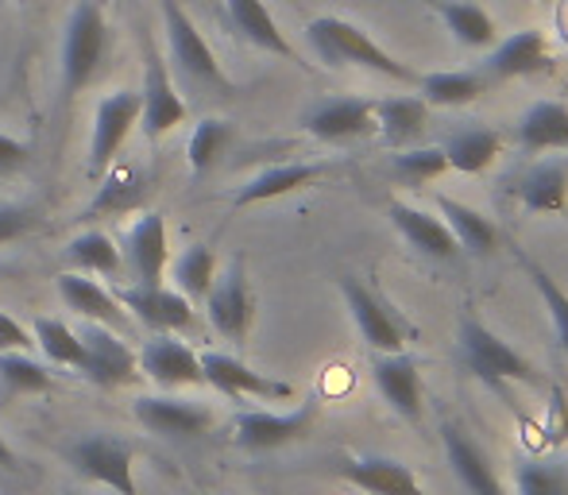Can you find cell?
Listing matches in <instances>:
<instances>
[{"mask_svg":"<svg viewBox=\"0 0 568 495\" xmlns=\"http://www.w3.org/2000/svg\"><path fill=\"white\" fill-rule=\"evenodd\" d=\"M445 171H449V159H445V151L434 148V143H426V148H398V155L390 159V179L406 190L437 182Z\"/></svg>","mask_w":568,"mask_h":495,"instance_id":"cell-36","label":"cell"},{"mask_svg":"<svg viewBox=\"0 0 568 495\" xmlns=\"http://www.w3.org/2000/svg\"><path fill=\"white\" fill-rule=\"evenodd\" d=\"M113 47V31H109L105 8L93 0H78L67 16L62 28V51H59V90L62 101H74L85 85L98 82L101 67Z\"/></svg>","mask_w":568,"mask_h":495,"instance_id":"cell-2","label":"cell"},{"mask_svg":"<svg viewBox=\"0 0 568 495\" xmlns=\"http://www.w3.org/2000/svg\"><path fill=\"white\" fill-rule=\"evenodd\" d=\"M557 62L554 51L546 43V31L538 28H523L507 39H495L487 47V59L479 67V74L491 85L499 82H515V78H538V74H554Z\"/></svg>","mask_w":568,"mask_h":495,"instance_id":"cell-13","label":"cell"},{"mask_svg":"<svg viewBox=\"0 0 568 495\" xmlns=\"http://www.w3.org/2000/svg\"><path fill=\"white\" fill-rule=\"evenodd\" d=\"M23 473V465H20V457L12 453V445L0 437V476H20Z\"/></svg>","mask_w":568,"mask_h":495,"instance_id":"cell-45","label":"cell"},{"mask_svg":"<svg viewBox=\"0 0 568 495\" xmlns=\"http://www.w3.org/2000/svg\"><path fill=\"white\" fill-rule=\"evenodd\" d=\"M302 128L322 143H352L375 135V101L356 98V93H337V98H317L302 113Z\"/></svg>","mask_w":568,"mask_h":495,"instance_id":"cell-14","label":"cell"},{"mask_svg":"<svg viewBox=\"0 0 568 495\" xmlns=\"http://www.w3.org/2000/svg\"><path fill=\"white\" fill-rule=\"evenodd\" d=\"M54 291H59V299L67 302V310H74V314L85 317V322H101L116 333L132 330V317H128V310L120 306V299L113 291H105L93 275L62 271V275L54 279Z\"/></svg>","mask_w":568,"mask_h":495,"instance_id":"cell-23","label":"cell"},{"mask_svg":"<svg viewBox=\"0 0 568 495\" xmlns=\"http://www.w3.org/2000/svg\"><path fill=\"white\" fill-rule=\"evenodd\" d=\"M202 361V375L213 391H221L232 403H244V398H255V403H286L294 398V387L286 380H271V375L255 372L252 364H244L240 356L232 353H197Z\"/></svg>","mask_w":568,"mask_h":495,"instance_id":"cell-12","label":"cell"},{"mask_svg":"<svg viewBox=\"0 0 568 495\" xmlns=\"http://www.w3.org/2000/svg\"><path fill=\"white\" fill-rule=\"evenodd\" d=\"M437 213H442V221L449 225V233L456 236L460 252H468V255H491L495 252V244H499V229H495L484 213H476L471 205L456 202V198H449V194H437Z\"/></svg>","mask_w":568,"mask_h":495,"instance_id":"cell-31","label":"cell"},{"mask_svg":"<svg viewBox=\"0 0 568 495\" xmlns=\"http://www.w3.org/2000/svg\"><path fill=\"white\" fill-rule=\"evenodd\" d=\"M387 218L414 252L429 255V260H442V263H449L460 255V244H456V236L449 233V225H445L442 218H434L429 210H422V205H410V202H403V198H390Z\"/></svg>","mask_w":568,"mask_h":495,"instance_id":"cell-24","label":"cell"},{"mask_svg":"<svg viewBox=\"0 0 568 495\" xmlns=\"http://www.w3.org/2000/svg\"><path fill=\"white\" fill-rule=\"evenodd\" d=\"M101 186H98V198L93 205L85 210V218L93 213H128V210H140L143 205V194H148V182L135 166H113V171L101 174Z\"/></svg>","mask_w":568,"mask_h":495,"instance_id":"cell-33","label":"cell"},{"mask_svg":"<svg viewBox=\"0 0 568 495\" xmlns=\"http://www.w3.org/2000/svg\"><path fill=\"white\" fill-rule=\"evenodd\" d=\"M429 128V105L418 93H398V98L375 101V132L387 148H410Z\"/></svg>","mask_w":568,"mask_h":495,"instance_id":"cell-28","label":"cell"},{"mask_svg":"<svg viewBox=\"0 0 568 495\" xmlns=\"http://www.w3.org/2000/svg\"><path fill=\"white\" fill-rule=\"evenodd\" d=\"M418 98L426 101L429 109H464L476 105L491 82L476 70H434V74H418Z\"/></svg>","mask_w":568,"mask_h":495,"instance_id":"cell-29","label":"cell"},{"mask_svg":"<svg viewBox=\"0 0 568 495\" xmlns=\"http://www.w3.org/2000/svg\"><path fill=\"white\" fill-rule=\"evenodd\" d=\"M341 299L352 314V325L367 341V348H375V353H403L414 330L390 310V302H383L356 275H341Z\"/></svg>","mask_w":568,"mask_h":495,"instance_id":"cell-8","label":"cell"},{"mask_svg":"<svg viewBox=\"0 0 568 495\" xmlns=\"http://www.w3.org/2000/svg\"><path fill=\"white\" fill-rule=\"evenodd\" d=\"M372 380L379 387V395L390 403V411L398 414L403 422L418 426L422 422V361L414 353H375L372 361Z\"/></svg>","mask_w":568,"mask_h":495,"instance_id":"cell-19","label":"cell"},{"mask_svg":"<svg viewBox=\"0 0 568 495\" xmlns=\"http://www.w3.org/2000/svg\"><path fill=\"white\" fill-rule=\"evenodd\" d=\"M329 174V163H278L267 166V171L252 174L244 186L232 194V210H247V205H260V202H275V198H286L294 190H306L314 186L317 179Z\"/></svg>","mask_w":568,"mask_h":495,"instance_id":"cell-25","label":"cell"},{"mask_svg":"<svg viewBox=\"0 0 568 495\" xmlns=\"http://www.w3.org/2000/svg\"><path fill=\"white\" fill-rule=\"evenodd\" d=\"M120 306L128 310L135 325H143L148 333H190L194 330V302L182 291L163 283H128L124 291L116 294Z\"/></svg>","mask_w":568,"mask_h":495,"instance_id":"cell-15","label":"cell"},{"mask_svg":"<svg viewBox=\"0 0 568 495\" xmlns=\"http://www.w3.org/2000/svg\"><path fill=\"white\" fill-rule=\"evenodd\" d=\"M67 260H70V267L82 271V275H116V271L124 267L116 241L109 233H101V229L78 233L74 241L67 244Z\"/></svg>","mask_w":568,"mask_h":495,"instance_id":"cell-34","label":"cell"},{"mask_svg":"<svg viewBox=\"0 0 568 495\" xmlns=\"http://www.w3.org/2000/svg\"><path fill=\"white\" fill-rule=\"evenodd\" d=\"M190 117V105L182 101L174 74L155 51L143 59V85H140V132L148 143H159Z\"/></svg>","mask_w":568,"mask_h":495,"instance_id":"cell-11","label":"cell"},{"mask_svg":"<svg viewBox=\"0 0 568 495\" xmlns=\"http://www.w3.org/2000/svg\"><path fill=\"white\" fill-rule=\"evenodd\" d=\"M445 159H449V171L460 174H479L503 155V135L495 128H460L449 140L442 143Z\"/></svg>","mask_w":568,"mask_h":495,"instance_id":"cell-32","label":"cell"},{"mask_svg":"<svg viewBox=\"0 0 568 495\" xmlns=\"http://www.w3.org/2000/svg\"><path fill=\"white\" fill-rule=\"evenodd\" d=\"M518 495H568V465L554 457H534L515 465Z\"/></svg>","mask_w":568,"mask_h":495,"instance_id":"cell-40","label":"cell"},{"mask_svg":"<svg viewBox=\"0 0 568 495\" xmlns=\"http://www.w3.org/2000/svg\"><path fill=\"white\" fill-rule=\"evenodd\" d=\"M333 468L344 484H352L364 495H426L414 468L395 457H352V453H344Z\"/></svg>","mask_w":568,"mask_h":495,"instance_id":"cell-22","label":"cell"},{"mask_svg":"<svg viewBox=\"0 0 568 495\" xmlns=\"http://www.w3.org/2000/svg\"><path fill=\"white\" fill-rule=\"evenodd\" d=\"M232 140H236V128L225 117H205V121H197L194 135H190L186 143V163L194 174H210L213 166L221 163V155L232 148Z\"/></svg>","mask_w":568,"mask_h":495,"instance_id":"cell-35","label":"cell"},{"mask_svg":"<svg viewBox=\"0 0 568 495\" xmlns=\"http://www.w3.org/2000/svg\"><path fill=\"white\" fill-rule=\"evenodd\" d=\"M213 275H217V255H213L210 244H190L179 260L171 263V279L174 291H182L190 302H202L205 291H210Z\"/></svg>","mask_w":568,"mask_h":495,"instance_id":"cell-37","label":"cell"},{"mask_svg":"<svg viewBox=\"0 0 568 495\" xmlns=\"http://www.w3.org/2000/svg\"><path fill=\"white\" fill-rule=\"evenodd\" d=\"M54 387V375L47 364L31 361L28 353H0V391L8 398L20 395H47Z\"/></svg>","mask_w":568,"mask_h":495,"instance_id":"cell-38","label":"cell"},{"mask_svg":"<svg viewBox=\"0 0 568 495\" xmlns=\"http://www.w3.org/2000/svg\"><path fill=\"white\" fill-rule=\"evenodd\" d=\"M67 465L85 484H101V488L116 495H140L135 484V453L128 442L113 434H85L67 445Z\"/></svg>","mask_w":568,"mask_h":495,"instance_id":"cell-5","label":"cell"},{"mask_svg":"<svg viewBox=\"0 0 568 495\" xmlns=\"http://www.w3.org/2000/svg\"><path fill=\"white\" fill-rule=\"evenodd\" d=\"M140 375H148L155 387H197L205 383L197 353L179 337V333H151L135 353Z\"/></svg>","mask_w":568,"mask_h":495,"instance_id":"cell-16","label":"cell"},{"mask_svg":"<svg viewBox=\"0 0 568 495\" xmlns=\"http://www.w3.org/2000/svg\"><path fill=\"white\" fill-rule=\"evenodd\" d=\"M205 317H210L213 333H221L232 345H244L247 333H252V317H255V294L247 283L244 260H229V267L221 275H213L210 291L202 299Z\"/></svg>","mask_w":568,"mask_h":495,"instance_id":"cell-7","label":"cell"},{"mask_svg":"<svg viewBox=\"0 0 568 495\" xmlns=\"http://www.w3.org/2000/svg\"><path fill=\"white\" fill-rule=\"evenodd\" d=\"M62 495H78V492H74V488H70V492H62Z\"/></svg>","mask_w":568,"mask_h":495,"instance_id":"cell-47","label":"cell"},{"mask_svg":"<svg viewBox=\"0 0 568 495\" xmlns=\"http://www.w3.org/2000/svg\"><path fill=\"white\" fill-rule=\"evenodd\" d=\"M317 422V398H306L294 411H240L232 418V442L244 453H271L302 442Z\"/></svg>","mask_w":568,"mask_h":495,"instance_id":"cell-9","label":"cell"},{"mask_svg":"<svg viewBox=\"0 0 568 495\" xmlns=\"http://www.w3.org/2000/svg\"><path fill=\"white\" fill-rule=\"evenodd\" d=\"M28 159H31L28 143H20V140H12V135L0 132V174L23 171V166H28Z\"/></svg>","mask_w":568,"mask_h":495,"instance_id":"cell-44","label":"cell"},{"mask_svg":"<svg viewBox=\"0 0 568 495\" xmlns=\"http://www.w3.org/2000/svg\"><path fill=\"white\" fill-rule=\"evenodd\" d=\"M518 260H523V271H526V279L534 283V291H538L541 306L549 310V322H554L557 345H561V353L568 356V294H565V286L557 283V279L549 275V271L541 267V263H534L530 255L518 252Z\"/></svg>","mask_w":568,"mask_h":495,"instance_id":"cell-39","label":"cell"},{"mask_svg":"<svg viewBox=\"0 0 568 495\" xmlns=\"http://www.w3.org/2000/svg\"><path fill=\"white\" fill-rule=\"evenodd\" d=\"M36 229V213L28 205H16V202H0V248L20 241Z\"/></svg>","mask_w":568,"mask_h":495,"instance_id":"cell-42","label":"cell"},{"mask_svg":"<svg viewBox=\"0 0 568 495\" xmlns=\"http://www.w3.org/2000/svg\"><path fill=\"white\" fill-rule=\"evenodd\" d=\"M120 260H124L132 283H140V286L163 283V271H166V263H171V241H166L163 213L148 210L132 221V229L124 233Z\"/></svg>","mask_w":568,"mask_h":495,"instance_id":"cell-17","label":"cell"},{"mask_svg":"<svg viewBox=\"0 0 568 495\" xmlns=\"http://www.w3.org/2000/svg\"><path fill=\"white\" fill-rule=\"evenodd\" d=\"M135 422H140L148 434L171 437V442H186V437H202L213 426V411L202 403H190V398L174 395H140L135 398Z\"/></svg>","mask_w":568,"mask_h":495,"instance_id":"cell-18","label":"cell"},{"mask_svg":"<svg viewBox=\"0 0 568 495\" xmlns=\"http://www.w3.org/2000/svg\"><path fill=\"white\" fill-rule=\"evenodd\" d=\"M510 194L526 213H561L568 205V155H541L510 174Z\"/></svg>","mask_w":568,"mask_h":495,"instance_id":"cell-20","label":"cell"},{"mask_svg":"<svg viewBox=\"0 0 568 495\" xmlns=\"http://www.w3.org/2000/svg\"><path fill=\"white\" fill-rule=\"evenodd\" d=\"M538 4H554V0H538Z\"/></svg>","mask_w":568,"mask_h":495,"instance_id":"cell-46","label":"cell"},{"mask_svg":"<svg viewBox=\"0 0 568 495\" xmlns=\"http://www.w3.org/2000/svg\"><path fill=\"white\" fill-rule=\"evenodd\" d=\"M442 445L449 457L453 476L460 481V488L468 495H507L499 473H495L487 449L460 426V422H442Z\"/></svg>","mask_w":568,"mask_h":495,"instance_id":"cell-21","label":"cell"},{"mask_svg":"<svg viewBox=\"0 0 568 495\" xmlns=\"http://www.w3.org/2000/svg\"><path fill=\"white\" fill-rule=\"evenodd\" d=\"M31 341H36V337H31V333L23 330L12 314H4V310H0V353H28Z\"/></svg>","mask_w":568,"mask_h":495,"instance_id":"cell-43","label":"cell"},{"mask_svg":"<svg viewBox=\"0 0 568 495\" xmlns=\"http://www.w3.org/2000/svg\"><path fill=\"white\" fill-rule=\"evenodd\" d=\"M515 143L526 155H546V151H568V105L557 98H541L526 105L515 124Z\"/></svg>","mask_w":568,"mask_h":495,"instance_id":"cell-27","label":"cell"},{"mask_svg":"<svg viewBox=\"0 0 568 495\" xmlns=\"http://www.w3.org/2000/svg\"><path fill=\"white\" fill-rule=\"evenodd\" d=\"M132 128H140V90H113L98 101L90 132V155H85V174L93 182L113 166L120 148L128 143Z\"/></svg>","mask_w":568,"mask_h":495,"instance_id":"cell-10","label":"cell"},{"mask_svg":"<svg viewBox=\"0 0 568 495\" xmlns=\"http://www.w3.org/2000/svg\"><path fill=\"white\" fill-rule=\"evenodd\" d=\"M456 364L468 375H476L484 387L503 391L507 383H526V387H541V375L526 361L518 348H510L495 330H487L471 310L460 314L456 325Z\"/></svg>","mask_w":568,"mask_h":495,"instance_id":"cell-3","label":"cell"},{"mask_svg":"<svg viewBox=\"0 0 568 495\" xmlns=\"http://www.w3.org/2000/svg\"><path fill=\"white\" fill-rule=\"evenodd\" d=\"M31 337L39 341V348H43V356L51 364L78 368V361H82V337L67 322H59V317H36V333Z\"/></svg>","mask_w":568,"mask_h":495,"instance_id":"cell-41","label":"cell"},{"mask_svg":"<svg viewBox=\"0 0 568 495\" xmlns=\"http://www.w3.org/2000/svg\"><path fill=\"white\" fill-rule=\"evenodd\" d=\"M306 39H310V47H314L317 62H325V67H333V70L356 67V70H367V74L390 78V82L418 85V74H414L403 59L383 51L359 23L344 20V16H317V20H310Z\"/></svg>","mask_w":568,"mask_h":495,"instance_id":"cell-1","label":"cell"},{"mask_svg":"<svg viewBox=\"0 0 568 495\" xmlns=\"http://www.w3.org/2000/svg\"><path fill=\"white\" fill-rule=\"evenodd\" d=\"M163 8V31H166V47H171V70L179 74L182 85L190 90H205V93H221L229 98L232 82L221 70L213 47L205 43V36L197 31V23L190 20V12L179 0H159Z\"/></svg>","mask_w":568,"mask_h":495,"instance_id":"cell-4","label":"cell"},{"mask_svg":"<svg viewBox=\"0 0 568 495\" xmlns=\"http://www.w3.org/2000/svg\"><path fill=\"white\" fill-rule=\"evenodd\" d=\"M225 12H229V23L247 47L263 54H275V59H286V62H302L294 43L283 36V28L275 23V16L267 12L263 0H225Z\"/></svg>","mask_w":568,"mask_h":495,"instance_id":"cell-26","label":"cell"},{"mask_svg":"<svg viewBox=\"0 0 568 495\" xmlns=\"http://www.w3.org/2000/svg\"><path fill=\"white\" fill-rule=\"evenodd\" d=\"M82 337V361H78V375L85 383L101 391H116L128 387V383L140 380V364H135V348L124 341V333L109 330L101 322H85L78 330Z\"/></svg>","mask_w":568,"mask_h":495,"instance_id":"cell-6","label":"cell"},{"mask_svg":"<svg viewBox=\"0 0 568 495\" xmlns=\"http://www.w3.org/2000/svg\"><path fill=\"white\" fill-rule=\"evenodd\" d=\"M426 4L442 16V23L449 28V36L460 47H468V51H487V47L499 39L495 20L476 4V0H426Z\"/></svg>","mask_w":568,"mask_h":495,"instance_id":"cell-30","label":"cell"},{"mask_svg":"<svg viewBox=\"0 0 568 495\" xmlns=\"http://www.w3.org/2000/svg\"><path fill=\"white\" fill-rule=\"evenodd\" d=\"M197 495H205V492H197Z\"/></svg>","mask_w":568,"mask_h":495,"instance_id":"cell-48","label":"cell"}]
</instances>
